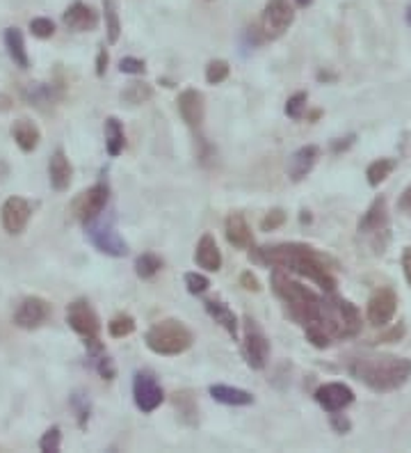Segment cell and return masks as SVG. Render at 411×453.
Listing matches in <instances>:
<instances>
[{
    "mask_svg": "<svg viewBox=\"0 0 411 453\" xmlns=\"http://www.w3.org/2000/svg\"><path fill=\"white\" fill-rule=\"evenodd\" d=\"M30 33L37 39H50L55 35V23L49 17H37L30 21Z\"/></svg>",
    "mask_w": 411,
    "mask_h": 453,
    "instance_id": "obj_38",
    "label": "cell"
},
{
    "mask_svg": "<svg viewBox=\"0 0 411 453\" xmlns=\"http://www.w3.org/2000/svg\"><path fill=\"white\" fill-rule=\"evenodd\" d=\"M96 371H99V376L103 380H112L117 376V369H115V362L108 357V355H99L96 357Z\"/></svg>",
    "mask_w": 411,
    "mask_h": 453,
    "instance_id": "obj_42",
    "label": "cell"
},
{
    "mask_svg": "<svg viewBox=\"0 0 411 453\" xmlns=\"http://www.w3.org/2000/svg\"><path fill=\"white\" fill-rule=\"evenodd\" d=\"M203 307H206L209 316L213 319L215 323H217V326L225 327V330L229 332L233 339L238 337V319H236V314L229 310V304L222 303L219 298H210L203 303Z\"/></svg>",
    "mask_w": 411,
    "mask_h": 453,
    "instance_id": "obj_23",
    "label": "cell"
},
{
    "mask_svg": "<svg viewBox=\"0 0 411 453\" xmlns=\"http://www.w3.org/2000/svg\"><path fill=\"white\" fill-rule=\"evenodd\" d=\"M307 104H308L307 92H295L291 99L285 101V115L291 117V119H295V122H300V119L307 117Z\"/></svg>",
    "mask_w": 411,
    "mask_h": 453,
    "instance_id": "obj_33",
    "label": "cell"
},
{
    "mask_svg": "<svg viewBox=\"0 0 411 453\" xmlns=\"http://www.w3.org/2000/svg\"><path fill=\"white\" fill-rule=\"evenodd\" d=\"M33 216V206L23 197H10L0 209V220L7 234H21Z\"/></svg>",
    "mask_w": 411,
    "mask_h": 453,
    "instance_id": "obj_13",
    "label": "cell"
},
{
    "mask_svg": "<svg viewBox=\"0 0 411 453\" xmlns=\"http://www.w3.org/2000/svg\"><path fill=\"white\" fill-rule=\"evenodd\" d=\"M108 50L101 49L99 58H96V76H105V69H108Z\"/></svg>",
    "mask_w": 411,
    "mask_h": 453,
    "instance_id": "obj_45",
    "label": "cell"
},
{
    "mask_svg": "<svg viewBox=\"0 0 411 453\" xmlns=\"http://www.w3.org/2000/svg\"><path fill=\"white\" fill-rule=\"evenodd\" d=\"M395 170V161L393 158H379V161L370 163L366 170V177H368V183L373 186V188H377L379 183H384L386 179L391 177V172Z\"/></svg>",
    "mask_w": 411,
    "mask_h": 453,
    "instance_id": "obj_29",
    "label": "cell"
},
{
    "mask_svg": "<svg viewBox=\"0 0 411 453\" xmlns=\"http://www.w3.org/2000/svg\"><path fill=\"white\" fill-rule=\"evenodd\" d=\"M395 310H398V296L391 288H379L373 293V298L368 300L366 316L373 326L382 327L393 321Z\"/></svg>",
    "mask_w": 411,
    "mask_h": 453,
    "instance_id": "obj_12",
    "label": "cell"
},
{
    "mask_svg": "<svg viewBox=\"0 0 411 453\" xmlns=\"http://www.w3.org/2000/svg\"><path fill=\"white\" fill-rule=\"evenodd\" d=\"M398 209H400L402 213H407V216H411V186L400 195V199H398Z\"/></svg>",
    "mask_w": 411,
    "mask_h": 453,
    "instance_id": "obj_44",
    "label": "cell"
},
{
    "mask_svg": "<svg viewBox=\"0 0 411 453\" xmlns=\"http://www.w3.org/2000/svg\"><path fill=\"white\" fill-rule=\"evenodd\" d=\"M293 21H295V12H293V5L288 0H268V5L261 14V23H258L261 39L272 42V39L284 37Z\"/></svg>",
    "mask_w": 411,
    "mask_h": 453,
    "instance_id": "obj_6",
    "label": "cell"
},
{
    "mask_svg": "<svg viewBox=\"0 0 411 453\" xmlns=\"http://www.w3.org/2000/svg\"><path fill=\"white\" fill-rule=\"evenodd\" d=\"M179 112H181L183 122L192 128H199L206 115V104H203V95L197 89H186L179 95Z\"/></svg>",
    "mask_w": 411,
    "mask_h": 453,
    "instance_id": "obj_17",
    "label": "cell"
},
{
    "mask_svg": "<svg viewBox=\"0 0 411 453\" xmlns=\"http://www.w3.org/2000/svg\"><path fill=\"white\" fill-rule=\"evenodd\" d=\"M242 350H245L247 365L252 366V369L263 371L268 366L270 342L263 334V330L249 316L245 319V343H242Z\"/></svg>",
    "mask_w": 411,
    "mask_h": 453,
    "instance_id": "obj_8",
    "label": "cell"
},
{
    "mask_svg": "<svg viewBox=\"0 0 411 453\" xmlns=\"http://www.w3.org/2000/svg\"><path fill=\"white\" fill-rule=\"evenodd\" d=\"M229 73H231V66L226 60H213L209 62V66H206V81H209L210 85L225 83L226 78H229Z\"/></svg>",
    "mask_w": 411,
    "mask_h": 453,
    "instance_id": "obj_35",
    "label": "cell"
},
{
    "mask_svg": "<svg viewBox=\"0 0 411 453\" xmlns=\"http://www.w3.org/2000/svg\"><path fill=\"white\" fill-rule=\"evenodd\" d=\"M352 142H354V135H347V138H343V140H339V142L331 144V150H334V154H340V151H346Z\"/></svg>",
    "mask_w": 411,
    "mask_h": 453,
    "instance_id": "obj_48",
    "label": "cell"
},
{
    "mask_svg": "<svg viewBox=\"0 0 411 453\" xmlns=\"http://www.w3.org/2000/svg\"><path fill=\"white\" fill-rule=\"evenodd\" d=\"M389 229V213H386V199L377 197L370 209L359 220V232L363 234H382Z\"/></svg>",
    "mask_w": 411,
    "mask_h": 453,
    "instance_id": "obj_19",
    "label": "cell"
},
{
    "mask_svg": "<svg viewBox=\"0 0 411 453\" xmlns=\"http://www.w3.org/2000/svg\"><path fill=\"white\" fill-rule=\"evenodd\" d=\"M285 222V213L281 209H272L268 213V216L263 218V220H261V229H263V232H274V229H279L281 225H284Z\"/></svg>",
    "mask_w": 411,
    "mask_h": 453,
    "instance_id": "obj_40",
    "label": "cell"
},
{
    "mask_svg": "<svg viewBox=\"0 0 411 453\" xmlns=\"http://www.w3.org/2000/svg\"><path fill=\"white\" fill-rule=\"evenodd\" d=\"M110 199V188L108 183H96L89 190L78 195V199L73 202V216L82 222V225H88L92 222L94 218H99L103 213V209L108 206Z\"/></svg>",
    "mask_w": 411,
    "mask_h": 453,
    "instance_id": "obj_9",
    "label": "cell"
},
{
    "mask_svg": "<svg viewBox=\"0 0 411 453\" xmlns=\"http://www.w3.org/2000/svg\"><path fill=\"white\" fill-rule=\"evenodd\" d=\"M402 271H405L407 282L411 287V248H405V252H402Z\"/></svg>",
    "mask_w": 411,
    "mask_h": 453,
    "instance_id": "obj_47",
    "label": "cell"
},
{
    "mask_svg": "<svg viewBox=\"0 0 411 453\" xmlns=\"http://www.w3.org/2000/svg\"><path fill=\"white\" fill-rule=\"evenodd\" d=\"M66 323H69L72 330L78 332L80 337H99L101 321L88 300H73V303L66 307Z\"/></svg>",
    "mask_w": 411,
    "mask_h": 453,
    "instance_id": "obj_11",
    "label": "cell"
},
{
    "mask_svg": "<svg viewBox=\"0 0 411 453\" xmlns=\"http://www.w3.org/2000/svg\"><path fill=\"white\" fill-rule=\"evenodd\" d=\"M331 426H334V428L339 433H347V431H350V421H347L346 417L334 415V412H331Z\"/></svg>",
    "mask_w": 411,
    "mask_h": 453,
    "instance_id": "obj_46",
    "label": "cell"
},
{
    "mask_svg": "<svg viewBox=\"0 0 411 453\" xmlns=\"http://www.w3.org/2000/svg\"><path fill=\"white\" fill-rule=\"evenodd\" d=\"M347 371L368 389L377 394H389L400 389L411 378V359L398 355L370 353L359 355L347 365Z\"/></svg>",
    "mask_w": 411,
    "mask_h": 453,
    "instance_id": "obj_2",
    "label": "cell"
},
{
    "mask_svg": "<svg viewBox=\"0 0 411 453\" xmlns=\"http://www.w3.org/2000/svg\"><path fill=\"white\" fill-rule=\"evenodd\" d=\"M49 177H50V186H53L57 193H65V190H69V186H72L73 167L62 150H57L53 156H50Z\"/></svg>",
    "mask_w": 411,
    "mask_h": 453,
    "instance_id": "obj_18",
    "label": "cell"
},
{
    "mask_svg": "<svg viewBox=\"0 0 411 453\" xmlns=\"http://www.w3.org/2000/svg\"><path fill=\"white\" fill-rule=\"evenodd\" d=\"M124 147H126V133H124V127H121V122L117 117H108V119H105V150H108V154L112 156V158H117V156L124 151Z\"/></svg>",
    "mask_w": 411,
    "mask_h": 453,
    "instance_id": "obj_26",
    "label": "cell"
},
{
    "mask_svg": "<svg viewBox=\"0 0 411 453\" xmlns=\"http://www.w3.org/2000/svg\"><path fill=\"white\" fill-rule=\"evenodd\" d=\"M108 332H110V337H115V339L128 337V334L135 332V319L128 314L115 316V319L108 323Z\"/></svg>",
    "mask_w": 411,
    "mask_h": 453,
    "instance_id": "obj_32",
    "label": "cell"
},
{
    "mask_svg": "<svg viewBox=\"0 0 411 453\" xmlns=\"http://www.w3.org/2000/svg\"><path fill=\"white\" fill-rule=\"evenodd\" d=\"M171 403H174V408L179 410V415H181V419L186 421L187 426H194L197 424V403H194V396H192V392H187V389H183V392H176L174 396H171Z\"/></svg>",
    "mask_w": 411,
    "mask_h": 453,
    "instance_id": "obj_27",
    "label": "cell"
},
{
    "mask_svg": "<svg viewBox=\"0 0 411 453\" xmlns=\"http://www.w3.org/2000/svg\"><path fill=\"white\" fill-rule=\"evenodd\" d=\"M5 46L10 58L14 60V65L21 66V69H27L30 66V58H27L26 50V39H23V33L19 28H7L5 30Z\"/></svg>",
    "mask_w": 411,
    "mask_h": 453,
    "instance_id": "obj_25",
    "label": "cell"
},
{
    "mask_svg": "<svg viewBox=\"0 0 411 453\" xmlns=\"http://www.w3.org/2000/svg\"><path fill=\"white\" fill-rule=\"evenodd\" d=\"M144 342H147V349L151 353L174 357V355L186 353L194 337L179 319H164V321H158L156 326L148 327Z\"/></svg>",
    "mask_w": 411,
    "mask_h": 453,
    "instance_id": "obj_4",
    "label": "cell"
},
{
    "mask_svg": "<svg viewBox=\"0 0 411 453\" xmlns=\"http://www.w3.org/2000/svg\"><path fill=\"white\" fill-rule=\"evenodd\" d=\"M133 398H135L137 410H142L144 415L163 405L164 392L151 371H137L135 380H133Z\"/></svg>",
    "mask_w": 411,
    "mask_h": 453,
    "instance_id": "obj_7",
    "label": "cell"
},
{
    "mask_svg": "<svg viewBox=\"0 0 411 453\" xmlns=\"http://www.w3.org/2000/svg\"><path fill=\"white\" fill-rule=\"evenodd\" d=\"M160 268H163V259L156 255H151V252H147V255L137 257L135 261V273L137 277H142V280H151L154 275H158Z\"/></svg>",
    "mask_w": 411,
    "mask_h": 453,
    "instance_id": "obj_31",
    "label": "cell"
},
{
    "mask_svg": "<svg viewBox=\"0 0 411 453\" xmlns=\"http://www.w3.org/2000/svg\"><path fill=\"white\" fill-rule=\"evenodd\" d=\"M11 135H14V142L19 144L23 154H33L37 150L39 140H42V131H39L37 124L26 119V117L11 124Z\"/></svg>",
    "mask_w": 411,
    "mask_h": 453,
    "instance_id": "obj_21",
    "label": "cell"
},
{
    "mask_svg": "<svg viewBox=\"0 0 411 453\" xmlns=\"http://www.w3.org/2000/svg\"><path fill=\"white\" fill-rule=\"evenodd\" d=\"M26 99L34 105L50 104V101L55 99L53 88H49V85H44V83H33L30 88L26 89Z\"/></svg>",
    "mask_w": 411,
    "mask_h": 453,
    "instance_id": "obj_34",
    "label": "cell"
},
{
    "mask_svg": "<svg viewBox=\"0 0 411 453\" xmlns=\"http://www.w3.org/2000/svg\"><path fill=\"white\" fill-rule=\"evenodd\" d=\"M252 259L258 264L270 265V268H281L285 273H295L300 277H307L313 284L324 288V293L336 291V277L331 275L327 257L301 243H281L265 245L252 252Z\"/></svg>",
    "mask_w": 411,
    "mask_h": 453,
    "instance_id": "obj_1",
    "label": "cell"
},
{
    "mask_svg": "<svg viewBox=\"0 0 411 453\" xmlns=\"http://www.w3.org/2000/svg\"><path fill=\"white\" fill-rule=\"evenodd\" d=\"M225 234H226V241H229L233 248H238V250L252 248V243H254L252 229H249V225H247V220L242 213H231V216L226 218Z\"/></svg>",
    "mask_w": 411,
    "mask_h": 453,
    "instance_id": "obj_20",
    "label": "cell"
},
{
    "mask_svg": "<svg viewBox=\"0 0 411 453\" xmlns=\"http://www.w3.org/2000/svg\"><path fill=\"white\" fill-rule=\"evenodd\" d=\"M53 310H50V303L39 296H27L21 300L19 310L14 311V326L21 327V330H37V327L44 326L50 319Z\"/></svg>",
    "mask_w": 411,
    "mask_h": 453,
    "instance_id": "obj_10",
    "label": "cell"
},
{
    "mask_svg": "<svg viewBox=\"0 0 411 453\" xmlns=\"http://www.w3.org/2000/svg\"><path fill=\"white\" fill-rule=\"evenodd\" d=\"M88 229V238L99 252L108 257H126L128 255V243L119 236L115 229V220L112 218H94L92 222L85 225Z\"/></svg>",
    "mask_w": 411,
    "mask_h": 453,
    "instance_id": "obj_5",
    "label": "cell"
},
{
    "mask_svg": "<svg viewBox=\"0 0 411 453\" xmlns=\"http://www.w3.org/2000/svg\"><path fill=\"white\" fill-rule=\"evenodd\" d=\"M240 284H242V288H247V291H254V293L261 291V282H258V277L249 271L242 273Z\"/></svg>",
    "mask_w": 411,
    "mask_h": 453,
    "instance_id": "obj_43",
    "label": "cell"
},
{
    "mask_svg": "<svg viewBox=\"0 0 411 453\" xmlns=\"http://www.w3.org/2000/svg\"><path fill=\"white\" fill-rule=\"evenodd\" d=\"M194 261L199 264V268L209 273H217L222 268V252L217 248V241H215L210 234H203L202 241L197 243V252H194Z\"/></svg>",
    "mask_w": 411,
    "mask_h": 453,
    "instance_id": "obj_22",
    "label": "cell"
},
{
    "mask_svg": "<svg viewBox=\"0 0 411 453\" xmlns=\"http://www.w3.org/2000/svg\"><path fill=\"white\" fill-rule=\"evenodd\" d=\"M103 17L105 30H108V42L110 44H117L121 37V19L115 0H103Z\"/></svg>",
    "mask_w": 411,
    "mask_h": 453,
    "instance_id": "obj_28",
    "label": "cell"
},
{
    "mask_svg": "<svg viewBox=\"0 0 411 453\" xmlns=\"http://www.w3.org/2000/svg\"><path fill=\"white\" fill-rule=\"evenodd\" d=\"M407 21H409V23H411V5H409V7H407Z\"/></svg>",
    "mask_w": 411,
    "mask_h": 453,
    "instance_id": "obj_50",
    "label": "cell"
},
{
    "mask_svg": "<svg viewBox=\"0 0 411 453\" xmlns=\"http://www.w3.org/2000/svg\"><path fill=\"white\" fill-rule=\"evenodd\" d=\"M72 408H73V412H76L78 426H80V428H85V426H88V421H89V412H92L89 398L85 396V394L76 392L72 396Z\"/></svg>",
    "mask_w": 411,
    "mask_h": 453,
    "instance_id": "obj_36",
    "label": "cell"
},
{
    "mask_svg": "<svg viewBox=\"0 0 411 453\" xmlns=\"http://www.w3.org/2000/svg\"><path fill=\"white\" fill-rule=\"evenodd\" d=\"M209 392H210V396L217 401V403L236 405V408H242V405H252L254 403L252 394L245 392V389L229 388V385H213Z\"/></svg>",
    "mask_w": 411,
    "mask_h": 453,
    "instance_id": "obj_24",
    "label": "cell"
},
{
    "mask_svg": "<svg viewBox=\"0 0 411 453\" xmlns=\"http://www.w3.org/2000/svg\"><path fill=\"white\" fill-rule=\"evenodd\" d=\"M186 287L192 296H202V293L209 291L210 282L209 277L202 275V273H187L186 275Z\"/></svg>",
    "mask_w": 411,
    "mask_h": 453,
    "instance_id": "obj_39",
    "label": "cell"
},
{
    "mask_svg": "<svg viewBox=\"0 0 411 453\" xmlns=\"http://www.w3.org/2000/svg\"><path fill=\"white\" fill-rule=\"evenodd\" d=\"M119 72L121 73H133V76H142L147 72V65L140 58H124L119 62Z\"/></svg>",
    "mask_w": 411,
    "mask_h": 453,
    "instance_id": "obj_41",
    "label": "cell"
},
{
    "mask_svg": "<svg viewBox=\"0 0 411 453\" xmlns=\"http://www.w3.org/2000/svg\"><path fill=\"white\" fill-rule=\"evenodd\" d=\"M295 3H297V7H308L313 0H295Z\"/></svg>",
    "mask_w": 411,
    "mask_h": 453,
    "instance_id": "obj_49",
    "label": "cell"
},
{
    "mask_svg": "<svg viewBox=\"0 0 411 453\" xmlns=\"http://www.w3.org/2000/svg\"><path fill=\"white\" fill-rule=\"evenodd\" d=\"M60 442H62V433L57 426H53V428H49V431L42 435V440H39V449L44 453H57L60 451Z\"/></svg>",
    "mask_w": 411,
    "mask_h": 453,
    "instance_id": "obj_37",
    "label": "cell"
},
{
    "mask_svg": "<svg viewBox=\"0 0 411 453\" xmlns=\"http://www.w3.org/2000/svg\"><path fill=\"white\" fill-rule=\"evenodd\" d=\"M320 158V150L316 144H307V147H300L295 154L291 156V161H288V177L291 181L300 183L311 174V170L316 167Z\"/></svg>",
    "mask_w": 411,
    "mask_h": 453,
    "instance_id": "obj_16",
    "label": "cell"
},
{
    "mask_svg": "<svg viewBox=\"0 0 411 453\" xmlns=\"http://www.w3.org/2000/svg\"><path fill=\"white\" fill-rule=\"evenodd\" d=\"M62 21H65V26L69 30H76V33H92V30H96V26H99V14L94 12L92 5L76 0V3H72V5L66 7V12L62 14Z\"/></svg>",
    "mask_w": 411,
    "mask_h": 453,
    "instance_id": "obj_15",
    "label": "cell"
},
{
    "mask_svg": "<svg viewBox=\"0 0 411 453\" xmlns=\"http://www.w3.org/2000/svg\"><path fill=\"white\" fill-rule=\"evenodd\" d=\"M316 401L327 412H340V410L354 403V392L343 382H327V385L316 389Z\"/></svg>",
    "mask_w": 411,
    "mask_h": 453,
    "instance_id": "obj_14",
    "label": "cell"
},
{
    "mask_svg": "<svg viewBox=\"0 0 411 453\" xmlns=\"http://www.w3.org/2000/svg\"><path fill=\"white\" fill-rule=\"evenodd\" d=\"M272 288L288 307V314L295 323H300L304 330L316 327L324 316V307H327V296H318L308 287L293 280L291 275L281 268L272 273Z\"/></svg>",
    "mask_w": 411,
    "mask_h": 453,
    "instance_id": "obj_3",
    "label": "cell"
},
{
    "mask_svg": "<svg viewBox=\"0 0 411 453\" xmlns=\"http://www.w3.org/2000/svg\"><path fill=\"white\" fill-rule=\"evenodd\" d=\"M151 96H154V89H151V85L147 83H128L126 89L121 92V101H126L128 105H142L147 104V101H151Z\"/></svg>",
    "mask_w": 411,
    "mask_h": 453,
    "instance_id": "obj_30",
    "label": "cell"
}]
</instances>
